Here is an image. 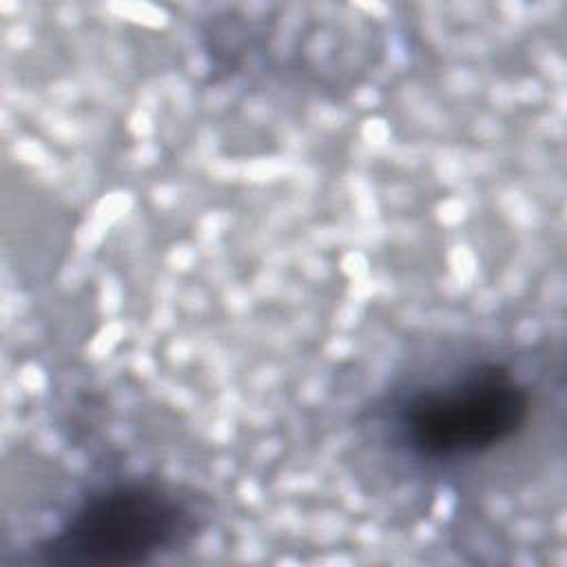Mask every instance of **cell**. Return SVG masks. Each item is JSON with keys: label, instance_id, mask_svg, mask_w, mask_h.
<instances>
[{"label": "cell", "instance_id": "cell-1", "mask_svg": "<svg viewBox=\"0 0 567 567\" xmlns=\"http://www.w3.org/2000/svg\"><path fill=\"white\" fill-rule=\"evenodd\" d=\"M529 414L532 392L520 377L505 363L481 361L410 392L394 423L410 454L443 463L496 450L527 425Z\"/></svg>", "mask_w": 567, "mask_h": 567}, {"label": "cell", "instance_id": "cell-2", "mask_svg": "<svg viewBox=\"0 0 567 567\" xmlns=\"http://www.w3.org/2000/svg\"><path fill=\"white\" fill-rule=\"evenodd\" d=\"M193 505L166 483L131 478L91 492L38 545L53 567H135L190 540Z\"/></svg>", "mask_w": 567, "mask_h": 567}]
</instances>
